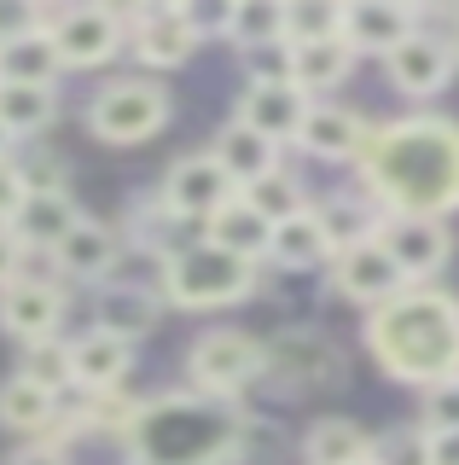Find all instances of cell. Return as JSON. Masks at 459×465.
Wrapping results in <instances>:
<instances>
[{
  "label": "cell",
  "mask_w": 459,
  "mask_h": 465,
  "mask_svg": "<svg viewBox=\"0 0 459 465\" xmlns=\"http://www.w3.org/2000/svg\"><path fill=\"white\" fill-rule=\"evenodd\" d=\"M355 169H361V193L378 203V215L448 222L459 210V123L430 111L372 123Z\"/></svg>",
  "instance_id": "obj_1"
},
{
  "label": "cell",
  "mask_w": 459,
  "mask_h": 465,
  "mask_svg": "<svg viewBox=\"0 0 459 465\" xmlns=\"http://www.w3.org/2000/svg\"><path fill=\"white\" fill-rule=\"evenodd\" d=\"M366 349L396 384H442L459 372V297L442 285H407L366 314Z\"/></svg>",
  "instance_id": "obj_2"
},
{
  "label": "cell",
  "mask_w": 459,
  "mask_h": 465,
  "mask_svg": "<svg viewBox=\"0 0 459 465\" xmlns=\"http://www.w3.org/2000/svg\"><path fill=\"white\" fill-rule=\"evenodd\" d=\"M128 454H134V465H245V413L233 401L198 396V390L140 401Z\"/></svg>",
  "instance_id": "obj_3"
},
{
  "label": "cell",
  "mask_w": 459,
  "mask_h": 465,
  "mask_svg": "<svg viewBox=\"0 0 459 465\" xmlns=\"http://www.w3.org/2000/svg\"><path fill=\"white\" fill-rule=\"evenodd\" d=\"M256 291V262H239L227 251H215L210 239L186 244L181 256H169L157 268V297L169 309H186V314H210V309H233Z\"/></svg>",
  "instance_id": "obj_4"
},
{
  "label": "cell",
  "mask_w": 459,
  "mask_h": 465,
  "mask_svg": "<svg viewBox=\"0 0 459 465\" xmlns=\"http://www.w3.org/2000/svg\"><path fill=\"white\" fill-rule=\"evenodd\" d=\"M169 116H175V99H169V87L157 76H146V70H140V76L105 82L88 99V128L99 140H111V145H140V140L163 134Z\"/></svg>",
  "instance_id": "obj_5"
},
{
  "label": "cell",
  "mask_w": 459,
  "mask_h": 465,
  "mask_svg": "<svg viewBox=\"0 0 459 465\" xmlns=\"http://www.w3.org/2000/svg\"><path fill=\"white\" fill-rule=\"evenodd\" d=\"M186 372H192L198 396L233 401L239 390H250L256 378L268 372L262 338H250V331H204V338L192 343V355H186Z\"/></svg>",
  "instance_id": "obj_6"
},
{
  "label": "cell",
  "mask_w": 459,
  "mask_h": 465,
  "mask_svg": "<svg viewBox=\"0 0 459 465\" xmlns=\"http://www.w3.org/2000/svg\"><path fill=\"white\" fill-rule=\"evenodd\" d=\"M47 41L59 53L64 70H99L111 64L122 47H128V18L111 6H64V12H47Z\"/></svg>",
  "instance_id": "obj_7"
},
{
  "label": "cell",
  "mask_w": 459,
  "mask_h": 465,
  "mask_svg": "<svg viewBox=\"0 0 459 465\" xmlns=\"http://www.w3.org/2000/svg\"><path fill=\"white\" fill-rule=\"evenodd\" d=\"M378 244H384V256L401 268L407 285H430L442 268H448V256H454L448 222H430V215H384Z\"/></svg>",
  "instance_id": "obj_8"
},
{
  "label": "cell",
  "mask_w": 459,
  "mask_h": 465,
  "mask_svg": "<svg viewBox=\"0 0 459 465\" xmlns=\"http://www.w3.org/2000/svg\"><path fill=\"white\" fill-rule=\"evenodd\" d=\"M239 198V186L221 174V163H215L210 152H186L169 163L163 174V186H157V203L163 210H175L181 222H192V227H204L215 210H227V203Z\"/></svg>",
  "instance_id": "obj_9"
},
{
  "label": "cell",
  "mask_w": 459,
  "mask_h": 465,
  "mask_svg": "<svg viewBox=\"0 0 459 465\" xmlns=\"http://www.w3.org/2000/svg\"><path fill=\"white\" fill-rule=\"evenodd\" d=\"M53 273L59 280H82V285H105L111 273H117V262L128 256V239H122V227H111V222H93V215H82L76 227L64 232L59 244H53Z\"/></svg>",
  "instance_id": "obj_10"
},
{
  "label": "cell",
  "mask_w": 459,
  "mask_h": 465,
  "mask_svg": "<svg viewBox=\"0 0 459 465\" xmlns=\"http://www.w3.org/2000/svg\"><path fill=\"white\" fill-rule=\"evenodd\" d=\"M198 47H204V35L192 29L186 6H140L134 18H128V53L146 70H175Z\"/></svg>",
  "instance_id": "obj_11"
},
{
  "label": "cell",
  "mask_w": 459,
  "mask_h": 465,
  "mask_svg": "<svg viewBox=\"0 0 459 465\" xmlns=\"http://www.w3.org/2000/svg\"><path fill=\"white\" fill-rule=\"evenodd\" d=\"M0 326H6L18 343L59 338V326H64V285L41 280V273H18V280H6V285H0Z\"/></svg>",
  "instance_id": "obj_12"
},
{
  "label": "cell",
  "mask_w": 459,
  "mask_h": 465,
  "mask_svg": "<svg viewBox=\"0 0 459 465\" xmlns=\"http://www.w3.org/2000/svg\"><path fill=\"white\" fill-rule=\"evenodd\" d=\"M384 70H390V82L407 99H430V94H442V87L454 82L459 58H454V41L448 35H436V29H413V35L384 58Z\"/></svg>",
  "instance_id": "obj_13"
},
{
  "label": "cell",
  "mask_w": 459,
  "mask_h": 465,
  "mask_svg": "<svg viewBox=\"0 0 459 465\" xmlns=\"http://www.w3.org/2000/svg\"><path fill=\"white\" fill-rule=\"evenodd\" d=\"M413 29H419V12L401 6V0H349L337 35L355 58H390Z\"/></svg>",
  "instance_id": "obj_14"
},
{
  "label": "cell",
  "mask_w": 459,
  "mask_h": 465,
  "mask_svg": "<svg viewBox=\"0 0 459 465\" xmlns=\"http://www.w3.org/2000/svg\"><path fill=\"white\" fill-rule=\"evenodd\" d=\"M332 285L343 291L349 302H361V309H384L390 297H401L407 291V280H401V268L390 256H384V244L378 239H366V244H355V251H337L332 256Z\"/></svg>",
  "instance_id": "obj_15"
},
{
  "label": "cell",
  "mask_w": 459,
  "mask_h": 465,
  "mask_svg": "<svg viewBox=\"0 0 459 465\" xmlns=\"http://www.w3.org/2000/svg\"><path fill=\"white\" fill-rule=\"evenodd\" d=\"M308 105H314V99H308L297 82L245 87V94H239L233 123H239V128H250V134H262V140H274V145H291V140H297V128H303V116H308Z\"/></svg>",
  "instance_id": "obj_16"
},
{
  "label": "cell",
  "mask_w": 459,
  "mask_h": 465,
  "mask_svg": "<svg viewBox=\"0 0 459 465\" xmlns=\"http://www.w3.org/2000/svg\"><path fill=\"white\" fill-rule=\"evenodd\" d=\"M366 128H372V123H366L361 111L314 99L291 145H303L308 157H320V163H355V157H361V145H366Z\"/></svg>",
  "instance_id": "obj_17"
},
{
  "label": "cell",
  "mask_w": 459,
  "mask_h": 465,
  "mask_svg": "<svg viewBox=\"0 0 459 465\" xmlns=\"http://www.w3.org/2000/svg\"><path fill=\"white\" fill-rule=\"evenodd\" d=\"M128 367H134V343L117 338L105 326H88L76 343H70V378H76L82 396H105V390H122Z\"/></svg>",
  "instance_id": "obj_18"
},
{
  "label": "cell",
  "mask_w": 459,
  "mask_h": 465,
  "mask_svg": "<svg viewBox=\"0 0 459 465\" xmlns=\"http://www.w3.org/2000/svg\"><path fill=\"white\" fill-rule=\"evenodd\" d=\"M262 361L268 372L262 378H279V384H326V378H337V349L320 338V331H285V338L262 343Z\"/></svg>",
  "instance_id": "obj_19"
},
{
  "label": "cell",
  "mask_w": 459,
  "mask_h": 465,
  "mask_svg": "<svg viewBox=\"0 0 459 465\" xmlns=\"http://www.w3.org/2000/svg\"><path fill=\"white\" fill-rule=\"evenodd\" d=\"M210 157L221 163V174L239 186V193H245V186H256L262 174L279 169V145L262 140V134H250V128H239V123H227L221 134L210 140Z\"/></svg>",
  "instance_id": "obj_20"
},
{
  "label": "cell",
  "mask_w": 459,
  "mask_h": 465,
  "mask_svg": "<svg viewBox=\"0 0 459 465\" xmlns=\"http://www.w3.org/2000/svg\"><path fill=\"white\" fill-rule=\"evenodd\" d=\"M204 239L215 244V251H227V256L256 262V268H262V262H268V239H274V222L256 215L245 198H233L227 210H215L210 222H204Z\"/></svg>",
  "instance_id": "obj_21"
},
{
  "label": "cell",
  "mask_w": 459,
  "mask_h": 465,
  "mask_svg": "<svg viewBox=\"0 0 459 465\" xmlns=\"http://www.w3.org/2000/svg\"><path fill=\"white\" fill-rule=\"evenodd\" d=\"M59 413H64V401H53L47 390L24 384L18 372L0 384V430H18V436H30V442H47V436L59 430Z\"/></svg>",
  "instance_id": "obj_22"
},
{
  "label": "cell",
  "mask_w": 459,
  "mask_h": 465,
  "mask_svg": "<svg viewBox=\"0 0 459 465\" xmlns=\"http://www.w3.org/2000/svg\"><path fill=\"white\" fill-rule=\"evenodd\" d=\"M314 222H320L326 244H332V256H337V251H355V244L378 239L384 215H378V203H372L366 193H337V198L314 203Z\"/></svg>",
  "instance_id": "obj_23"
},
{
  "label": "cell",
  "mask_w": 459,
  "mask_h": 465,
  "mask_svg": "<svg viewBox=\"0 0 459 465\" xmlns=\"http://www.w3.org/2000/svg\"><path fill=\"white\" fill-rule=\"evenodd\" d=\"M157 314H163V302H157L146 285H99L93 326H105V331H117V338L134 343L157 326Z\"/></svg>",
  "instance_id": "obj_24"
},
{
  "label": "cell",
  "mask_w": 459,
  "mask_h": 465,
  "mask_svg": "<svg viewBox=\"0 0 459 465\" xmlns=\"http://www.w3.org/2000/svg\"><path fill=\"white\" fill-rule=\"evenodd\" d=\"M76 222H82L76 198L59 186V193H30V198H24V210H18V222H12V227H18V239L30 244V251H53V244H59Z\"/></svg>",
  "instance_id": "obj_25"
},
{
  "label": "cell",
  "mask_w": 459,
  "mask_h": 465,
  "mask_svg": "<svg viewBox=\"0 0 459 465\" xmlns=\"http://www.w3.org/2000/svg\"><path fill=\"white\" fill-rule=\"evenodd\" d=\"M349 70H355V53L343 47V35L337 41H308V47H291V82L303 87V94H332V87L349 82Z\"/></svg>",
  "instance_id": "obj_26"
},
{
  "label": "cell",
  "mask_w": 459,
  "mask_h": 465,
  "mask_svg": "<svg viewBox=\"0 0 459 465\" xmlns=\"http://www.w3.org/2000/svg\"><path fill=\"white\" fill-rule=\"evenodd\" d=\"M59 116V87H24V82H0V128L12 140H30L41 128H53Z\"/></svg>",
  "instance_id": "obj_27"
},
{
  "label": "cell",
  "mask_w": 459,
  "mask_h": 465,
  "mask_svg": "<svg viewBox=\"0 0 459 465\" xmlns=\"http://www.w3.org/2000/svg\"><path fill=\"white\" fill-rule=\"evenodd\" d=\"M303 460L308 465H361L372 460V436L355 419H314L303 436Z\"/></svg>",
  "instance_id": "obj_28"
},
{
  "label": "cell",
  "mask_w": 459,
  "mask_h": 465,
  "mask_svg": "<svg viewBox=\"0 0 459 465\" xmlns=\"http://www.w3.org/2000/svg\"><path fill=\"white\" fill-rule=\"evenodd\" d=\"M268 262H279V268H320V262H332V244H326L320 222H314V203L303 215H291V222L274 227V239H268Z\"/></svg>",
  "instance_id": "obj_29"
},
{
  "label": "cell",
  "mask_w": 459,
  "mask_h": 465,
  "mask_svg": "<svg viewBox=\"0 0 459 465\" xmlns=\"http://www.w3.org/2000/svg\"><path fill=\"white\" fill-rule=\"evenodd\" d=\"M64 64L59 53H53L47 29H35V35L12 41V47H0V82H24V87H59Z\"/></svg>",
  "instance_id": "obj_30"
},
{
  "label": "cell",
  "mask_w": 459,
  "mask_h": 465,
  "mask_svg": "<svg viewBox=\"0 0 459 465\" xmlns=\"http://www.w3.org/2000/svg\"><path fill=\"white\" fill-rule=\"evenodd\" d=\"M18 378L35 390H47L53 401H64L70 390H76V378H70V343L64 338H41V343H24L18 355Z\"/></svg>",
  "instance_id": "obj_31"
},
{
  "label": "cell",
  "mask_w": 459,
  "mask_h": 465,
  "mask_svg": "<svg viewBox=\"0 0 459 465\" xmlns=\"http://www.w3.org/2000/svg\"><path fill=\"white\" fill-rule=\"evenodd\" d=\"M239 198H245L256 215H268V222H274V227L308 210V193H303V181H297V174L285 169V163H279L274 174H262V181H256V186H245V193H239Z\"/></svg>",
  "instance_id": "obj_32"
},
{
  "label": "cell",
  "mask_w": 459,
  "mask_h": 465,
  "mask_svg": "<svg viewBox=\"0 0 459 465\" xmlns=\"http://www.w3.org/2000/svg\"><path fill=\"white\" fill-rule=\"evenodd\" d=\"M227 41L239 53L245 47H268V41H285V6L279 0H239L227 12Z\"/></svg>",
  "instance_id": "obj_33"
},
{
  "label": "cell",
  "mask_w": 459,
  "mask_h": 465,
  "mask_svg": "<svg viewBox=\"0 0 459 465\" xmlns=\"http://www.w3.org/2000/svg\"><path fill=\"white\" fill-rule=\"evenodd\" d=\"M343 6L337 0H285V41L308 47V41H337Z\"/></svg>",
  "instance_id": "obj_34"
},
{
  "label": "cell",
  "mask_w": 459,
  "mask_h": 465,
  "mask_svg": "<svg viewBox=\"0 0 459 465\" xmlns=\"http://www.w3.org/2000/svg\"><path fill=\"white\" fill-rule=\"evenodd\" d=\"M372 465H430V436L419 425L372 436Z\"/></svg>",
  "instance_id": "obj_35"
},
{
  "label": "cell",
  "mask_w": 459,
  "mask_h": 465,
  "mask_svg": "<svg viewBox=\"0 0 459 465\" xmlns=\"http://www.w3.org/2000/svg\"><path fill=\"white\" fill-rule=\"evenodd\" d=\"M419 430H459V378H442V384L419 390Z\"/></svg>",
  "instance_id": "obj_36"
},
{
  "label": "cell",
  "mask_w": 459,
  "mask_h": 465,
  "mask_svg": "<svg viewBox=\"0 0 459 465\" xmlns=\"http://www.w3.org/2000/svg\"><path fill=\"white\" fill-rule=\"evenodd\" d=\"M245 87H274L291 82V41H268V47H245Z\"/></svg>",
  "instance_id": "obj_37"
},
{
  "label": "cell",
  "mask_w": 459,
  "mask_h": 465,
  "mask_svg": "<svg viewBox=\"0 0 459 465\" xmlns=\"http://www.w3.org/2000/svg\"><path fill=\"white\" fill-rule=\"evenodd\" d=\"M41 24H47V12L30 6V0H0V47H12V41L35 35Z\"/></svg>",
  "instance_id": "obj_38"
},
{
  "label": "cell",
  "mask_w": 459,
  "mask_h": 465,
  "mask_svg": "<svg viewBox=\"0 0 459 465\" xmlns=\"http://www.w3.org/2000/svg\"><path fill=\"white\" fill-rule=\"evenodd\" d=\"M24 198H30V186H24L18 163H12V157H0V227H12V222H18Z\"/></svg>",
  "instance_id": "obj_39"
},
{
  "label": "cell",
  "mask_w": 459,
  "mask_h": 465,
  "mask_svg": "<svg viewBox=\"0 0 459 465\" xmlns=\"http://www.w3.org/2000/svg\"><path fill=\"white\" fill-rule=\"evenodd\" d=\"M24 256H30V244L18 239V227H0V285L24 273Z\"/></svg>",
  "instance_id": "obj_40"
},
{
  "label": "cell",
  "mask_w": 459,
  "mask_h": 465,
  "mask_svg": "<svg viewBox=\"0 0 459 465\" xmlns=\"http://www.w3.org/2000/svg\"><path fill=\"white\" fill-rule=\"evenodd\" d=\"M6 465H70V454H64L59 442H24Z\"/></svg>",
  "instance_id": "obj_41"
},
{
  "label": "cell",
  "mask_w": 459,
  "mask_h": 465,
  "mask_svg": "<svg viewBox=\"0 0 459 465\" xmlns=\"http://www.w3.org/2000/svg\"><path fill=\"white\" fill-rule=\"evenodd\" d=\"M430 465H459V430H436V436H430Z\"/></svg>",
  "instance_id": "obj_42"
},
{
  "label": "cell",
  "mask_w": 459,
  "mask_h": 465,
  "mask_svg": "<svg viewBox=\"0 0 459 465\" xmlns=\"http://www.w3.org/2000/svg\"><path fill=\"white\" fill-rule=\"evenodd\" d=\"M0 157H12V134H6V128H0Z\"/></svg>",
  "instance_id": "obj_43"
},
{
  "label": "cell",
  "mask_w": 459,
  "mask_h": 465,
  "mask_svg": "<svg viewBox=\"0 0 459 465\" xmlns=\"http://www.w3.org/2000/svg\"><path fill=\"white\" fill-rule=\"evenodd\" d=\"M454 58H459V29H454Z\"/></svg>",
  "instance_id": "obj_44"
},
{
  "label": "cell",
  "mask_w": 459,
  "mask_h": 465,
  "mask_svg": "<svg viewBox=\"0 0 459 465\" xmlns=\"http://www.w3.org/2000/svg\"><path fill=\"white\" fill-rule=\"evenodd\" d=\"M221 465H239V460H221Z\"/></svg>",
  "instance_id": "obj_45"
},
{
  "label": "cell",
  "mask_w": 459,
  "mask_h": 465,
  "mask_svg": "<svg viewBox=\"0 0 459 465\" xmlns=\"http://www.w3.org/2000/svg\"><path fill=\"white\" fill-rule=\"evenodd\" d=\"M361 465H372V460H361Z\"/></svg>",
  "instance_id": "obj_46"
},
{
  "label": "cell",
  "mask_w": 459,
  "mask_h": 465,
  "mask_svg": "<svg viewBox=\"0 0 459 465\" xmlns=\"http://www.w3.org/2000/svg\"><path fill=\"white\" fill-rule=\"evenodd\" d=\"M454 378H459V372H454Z\"/></svg>",
  "instance_id": "obj_47"
}]
</instances>
